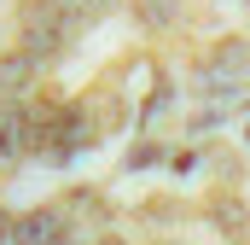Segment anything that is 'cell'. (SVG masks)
Wrapping results in <instances>:
<instances>
[{"mask_svg": "<svg viewBox=\"0 0 250 245\" xmlns=\"http://www.w3.org/2000/svg\"><path fill=\"white\" fill-rule=\"evenodd\" d=\"M59 234H64V210H29L23 222H12L18 245H59Z\"/></svg>", "mask_w": 250, "mask_h": 245, "instance_id": "1", "label": "cell"}, {"mask_svg": "<svg viewBox=\"0 0 250 245\" xmlns=\"http://www.w3.org/2000/svg\"><path fill=\"white\" fill-rule=\"evenodd\" d=\"M111 245H123V240H111Z\"/></svg>", "mask_w": 250, "mask_h": 245, "instance_id": "7", "label": "cell"}, {"mask_svg": "<svg viewBox=\"0 0 250 245\" xmlns=\"http://www.w3.org/2000/svg\"><path fill=\"white\" fill-rule=\"evenodd\" d=\"M64 6H70L76 18H87V12H99V6H111V0H64Z\"/></svg>", "mask_w": 250, "mask_h": 245, "instance_id": "5", "label": "cell"}, {"mask_svg": "<svg viewBox=\"0 0 250 245\" xmlns=\"http://www.w3.org/2000/svg\"><path fill=\"white\" fill-rule=\"evenodd\" d=\"M29 76H35V59H29V53H12V59H0V94H12V88H29Z\"/></svg>", "mask_w": 250, "mask_h": 245, "instance_id": "3", "label": "cell"}, {"mask_svg": "<svg viewBox=\"0 0 250 245\" xmlns=\"http://www.w3.org/2000/svg\"><path fill=\"white\" fill-rule=\"evenodd\" d=\"M175 12H181V0H140L146 24H175Z\"/></svg>", "mask_w": 250, "mask_h": 245, "instance_id": "4", "label": "cell"}, {"mask_svg": "<svg viewBox=\"0 0 250 245\" xmlns=\"http://www.w3.org/2000/svg\"><path fill=\"white\" fill-rule=\"evenodd\" d=\"M250 59V47L245 41H221L215 47V59H209V82H233V70Z\"/></svg>", "mask_w": 250, "mask_h": 245, "instance_id": "2", "label": "cell"}, {"mask_svg": "<svg viewBox=\"0 0 250 245\" xmlns=\"http://www.w3.org/2000/svg\"><path fill=\"white\" fill-rule=\"evenodd\" d=\"M6 234H12V222H6V210H0V245H6Z\"/></svg>", "mask_w": 250, "mask_h": 245, "instance_id": "6", "label": "cell"}]
</instances>
